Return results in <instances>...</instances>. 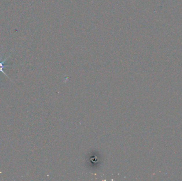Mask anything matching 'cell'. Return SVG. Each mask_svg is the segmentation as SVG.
Returning <instances> with one entry per match:
<instances>
[{
	"label": "cell",
	"mask_w": 182,
	"mask_h": 181,
	"mask_svg": "<svg viewBox=\"0 0 182 181\" xmlns=\"http://www.w3.org/2000/svg\"><path fill=\"white\" fill-rule=\"evenodd\" d=\"M11 54H10L8 57H7L5 59H4L3 61H1V60L2 59V57H0V72H2L4 73L5 76H7L8 77H9V76H8V75H7V74H6L4 72V71H3V69L5 67H9V66H4V63L7 61V59H8L10 57Z\"/></svg>",
	"instance_id": "1"
}]
</instances>
